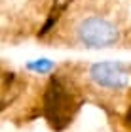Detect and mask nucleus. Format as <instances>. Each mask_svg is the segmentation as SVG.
Listing matches in <instances>:
<instances>
[{
  "label": "nucleus",
  "instance_id": "1",
  "mask_svg": "<svg viewBox=\"0 0 131 132\" xmlns=\"http://www.w3.org/2000/svg\"><path fill=\"white\" fill-rule=\"evenodd\" d=\"M122 38V30L108 15L91 13L84 15L74 25V40L87 49H105L116 45Z\"/></svg>",
  "mask_w": 131,
  "mask_h": 132
},
{
  "label": "nucleus",
  "instance_id": "2",
  "mask_svg": "<svg viewBox=\"0 0 131 132\" xmlns=\"http://www.w3.org/2000/svg\"><path fill=\"white\" fill-rule=\"evenodd\" d=\"M72 108H76L72 94H68V91L61 83L53 79L46 93V102H44V111L47 121L57 130H61L72 119Z\"/></svg>",
  "mask_w": 131,
  "mask_h": 132
},
{
  "label": "nucleus",
  "instance_id": "3",
  "mask_svg": "<svg viewBox=\"0 0 131 132\" xmlns=\"http://www.w3.org/2000/svg\"><path fill=\"white\" fill-rule=\"evenodd\" d=\"M89 77L95 85L110 89V91H122L131 85V70L120 62H97L89 68Z\"/></svg>",
  "mask_w": 131,
  "mask_h": 132
},
{
  "label": "nucleus",
  "instance_id": "4",
  "mask_svg": "<svg viewBox=\"0 0 131 132\" xmlns=\"http://www.w3.org/2000/svg\"><path fill=\"white\" fill-rule=\"evenodd\" d=\"M29 68H32V70H36V72H47V70L53 68V64L50 61H46V59H42V61H36V62L29 64Z\"/></svg>",
  "mask_w": 131,
  "mask_h": 132
}]
</instances>
